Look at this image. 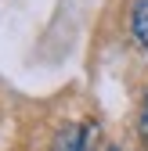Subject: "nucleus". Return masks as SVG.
<instances>
[{"label":"nucleus","instance_id":"1","mask_svg":"<svg viewBox=\"0 0 148 151\" xmlns=\"http://www.w3.org/2000/svg\"><path fill=\"white\" fill-rule=\"evenodd\" d=\"M51 151H87V126L83 122H65L54 137Z\"/></svg>","mask_w":148,"mask_h":151},{"label":"nucleus","instance_id":"2","mask_svg":"<svg viewBox=\"0 0 148 151\" xmlns=\"http://www.w3.org/2000/svg\"><path fill=\"white\" fill-rule=\"evenodd\" d=\"M130 36L141 50H148V0H134L130 7Z\"/></svg>","mask_w":148,"mask_h":151},{"label":"nucleus","instance_id":"3","mask_svg":"<svg viewBox=\"0 0 148 151\" xmlns=\"http://www.w3.org/2000/svg\"><path fill=\"white\" fill-rule=\"evenodd\" d=\"M137 133H141V140L148 144V93H144V101H141V115H137Z\"/></svg>","mask_w":148,"mask_h":151},{"label":"nucleus","instance_id":"4","mask_svg":"<svg viewBox=\"0 0 148 151\" xmlns=\"http://www.w3.org/2000/svg\"><path fill=\"white\" fill-rule=\"evenodd\" d=\"M108 151H123V147H119V144H112V147H108Z\"/></svg>","mask_w":148,"mask_h":151}]
</instances>
